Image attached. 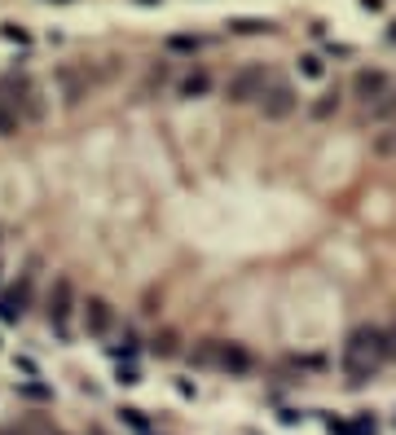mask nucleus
<instances>
[{"label":"nucleus","mask_w":396,"mask_h":435,"mask_svg":"<svg viewBox=\"0 0 396 435\" xmlns=\"http://www.w3.org/2000/svg\"><path fill=\"white\" fill-rule=\"evenodd\" d=\"M392 360V338L388 330H379V325H357L352 334H348L343 343V374L357 383L375 378V374Z\"/></svg>","instance_id":"nucleus-1"},{"label":"nucleus","mask_w":396,"mask_h":435,"mask_svg":"<svg viewBox=\"0 0 396 435\" xmlns=\"http://www.w3.org/2000/svg\"><path fill=\"white\" fill-rule=\"evenodd\" d=\"M194 365H216V369H225V374H247L251 369V356L238 343H216V338H207V343L194 347Z\"/></svg>","instance_id":"nucleus-2"},{"label":"nucleus","mask_w":396,"mask_h":435,"mask_svg":"<svg viewBox=\"0 0 396 435\" xmlns=\"http://www.w3.org/2000/svg\"><path fill=\"white\" fill-rule=\"evenodd\" d=\"M0 93L22 110V119H40L44 115V102H40V88H35L31 75H5L0 79Z\"/></svg>","instance_id":"nucleus-3"},{"label":"nucleus","mask_w":396,"mask_h":435,"mask_svg":"<svg viewBox=\"0 0 396 435\" xmlns=\"http://www.w3.org/2000/svg\"><path fill=\"white\" fill-rule=\"evenodd\" d=\"M269 84H273V79H269V70L251 62V66H243V70H238V75L229 79V88H225V93H229V102H234V106H247V102H260Z\"/></svg>","instance_id":"nucleus-4"},{"label":"nucleus","mask_w":396,"mask_h":435,"mask_svg":"<svg viewBox=\"0 0 396 435\" xmlns=\"http://www.w3.org/2000/svg\"><path fill=\"white\" fill-rule=\"evenodd\" d=\"M256 106H260V115H264V119H291V115L299 110V93H295V84L273 79Z\"/></svg>","instance_id":"nucleus-5"},{"label":"nucleus","mask_w":396,"mask_h":435,"mask_svg":"<svg viewBox=\"0 0 396 435\" xmlns=\"http://www.w3.org/2000/svg\"><path fill=\"white\" fill-rule=\"evenodd\" d=\"M70 312H75V290H70V277H57L49 290V325L57 330V338L70 334Z\"/></svg>","instance_id":"nucleus-6"},{"label":"nucleus","mask_w":396,"mask_h":435,"mask_svg":"<svg viewBox=\"0 0 396 435\" xmlns=\"http://www.w3.org/2000/svg\"><path fill=\"white\" fill-rule=\"evenodd\" d=\"M388 93H392V79L383 70H357L352 75V97H361L366 106H379Z\"/></svg>","instance_id":"nucleus-7"},{"label":"nucleus","mask_w":396,"mask_h":435,"mask_svg":"<svg viewBox=\"0 0 396 435\" xmlns=\"http://www.w3.org/2000/svg\"><path fill=\"white\" fill-rule=\"evenodd\" d=\"M111 321H115V312H111L106 299H88V304H84V330L88 334H106Z\"/></svg>","instance_id":"nucleus-8"},{"label":"nucleus","mask_w":396,"mask_h":435,"mask_svg":"<svg viewBox=\"0 0 396 435\" xmlns=\"http://www.w3.org/2000/svg\"><path fill=\"white\" fill-rule=\"evenodd\" d=\"M27 282H22V286H14V290H5V295H0V321H9V325H14V321H22V312H27Z\"/></svg>","instance_id":"nucleus-9"},{"label":"nucleus","mask_w":396,"mask_h":435,"mask_svg":"<svg viewBox=\"0 0 396 435\" xmlns=\"http://www.w3.org/2000/svg\"><path fill=\"white\" fill-rule=\"evenodd\" d=\"M18 128H22V110L9 102L5 93H0V137H14Z\"/></svg>","instance_id":"nucleus-10"},{"label":"nucleus","mask_w":396,"mask_h":435,"mask_svg":"<svg viewBox=\"0 0 396 435\" xmlns=\"http://www.w3.org/2000/svg\"><path fill=\"white\" fill-rule=\"evenodd\" d=\"M211 88V79H207V70H189V75L181 79V97H202Z\"/></svg>","instance_id":"nucleus-11"},{"label":"nucleus","mask_w":396,"mask_h":435,"mask_svg":"<svg viewBox=\"0 0 396 435\" xmlns=\"http://www.w3.org/2000/svg\"><path fill=\"white\" fill-rule=\"evenodd\" d=\"M334 110H339V88H330V93H321L317 102H313V119H330Z\"/></svg>","instance_id":"nucleus-12"},{"label":"nucleus","mask_w":396,"mask_h":435,"mask_svg":"<svg viewBox=\"0 0 396 435\" xmlns=\"http://www.w3.org/2000/svg\"><path fill=\"white\" fill-rule=\"evenodd\" d=\"M370 119H379V124H392V119H396V88L383 97L379 106H370Z\"/></svg>","instance_id":"nucleus-13"},{"label":"nucleus","mask_w":396,"mask_h":435,"mask_svg":"<svg viewBox=\"0 0 396 435\" xmlns=\"http://www.w3.org/2000/svg\"><path fill=\"white\" fill-rule=\"evenodd\" d=\"M299 70H304L308 79H321V75H326V62H321L317 53H308V57H299Z\"/></svg>","instance_id":"nucleus-14"},{"label":"nucleus","mask_w":396,"mask_h":435,"mask_svg":"<svg viewBox=\"0 0 396 435\" xmlns=\"http://www.w3.org/2000/svg\"><path fill=\"white\" fill-rule=\"evenodd\" d=\"M119 418H124L128 427H137V431H150V422L141 418V409H119Z\"/></svg>","instance_id":"nucleus-15"},{"label":"nucleus","mask_w":396,"mask_h":435,"mask_svg":"<svg viewBox=\"0 0 396 435\" xmlns=\"http://www.w3.org/2000/svg\"><path fill=\"white\" fill-rule=\"evenodd\" d=\"M0 35H5L9 44H27V40H31V35L22 31V27H14V22H5V27H0Z\"/></svg>","instance_id":"nucleus-16"},{"label":"nucleus","mask_w":396,"mask_h":435,"mask_svg":"<svg viewBox=\"0 0 396 435\" xmlns=\"http://www.w3.org/2000/svg\"><path fill=\"white\" fill-rule=\"evenodd\" d=\"M234 31H243V35H256V31H269V22H256V18H238V22H234Z\"/></svg>","instance_id":"nucleus-17"},{"label":"nucleus","mask_w":396,"mask_h":435,"mask_svg":"<svg viewBox=\"0 0 396 435\" xmlns=\"http://www.w3.org/2000/svg\"><path fill=\"white\" fill-rule=\"evenodd\" d=\"M22 396H27V400H53V392H49V387H40V383H27V387H22Z\"/></svg>","instance_id":"nucleus-18"},{"label":"nucleus","mask_w":396,"mask_h":435,"mask_svg":"<svg viewBox=\"0 0 396 435\" xmlns=\"http://www.w3.org/2000/svg\"><path fill=\"white\" fill-rule=\"evenodd\" d=\"M375 150L379 154H396V132H383V137L375 141Z\"/></svg>","instance_id":"nucleus-19"},{"label":"nucleus","mask_w":396,"mask_h":435,"mask_svg":"<svg viewBox=\"0 0 396 435\" xmlns=\"http://www.w3.org/2000/svg\"><path fill=\"white\" fill-rule=\"evenodd\" d=\"M278 418L286 422V427H295V422H299V418H304V414H299V409H282V414H278Z\"/></svg>","instance_id":"nucleus-20"},{"label":"nucleus","mask_w":396,"mask_h":435,"mask_svg":"<svg viewBox=\"0 0 396 435\" xmlns=\"http://www.w3.org/2000/svg\"><path fill=\"white\" fill-rule=\"evenodd\" d=\"M361 9H370V14H379V9H383V0H361Z\"/></svg>","instance_id":"nucleus-21"},{"label":"nucleus","mask_w":396,"mask_h":435,"mask_svg":"<svg viewBox=\"0 0 396 435\" xmlns=\"http://www.w3.org/2000/svg\"><path fill=\"white\" fill-rule=\"evenodd\" d=\"M388 338H392V356H396V330H392V334H388Z\"/></svg>","instance_id":"nucleus-22"},{"label":"nucleus","mask_w":396,"mask_h":435,"mask_svg":"<svg viewBox=\"0 0 396 435\" xmlns=\"http://www.w3.org/2000/svg\"><path fill=\"white\" fill-rule=\"evenodd\" d=\"M137 5H159V0H137Z\"/></svg>","instance_id":"nucleus-23"},{"label":"nucleus","mask_w":396,"mask_h":435,"mask_svg":"<svg viewBox=\"0 0 396 435\" xmlns=\"http://www.w3.org/2000/svg\"><path fill=\"white\" fill-rule=\"evenodd\" d=\"M388 35H392V40H396V22H392V31H388Z\"/></svg>","instance_id":"nucleus-24"},{"label":"nucleus","mask_w":396,"mask_h":435,"mask_svg":"<svg viewBox=\"0 0 396 435\" xmlns=\"http://www.w3.org/2000/svg\"><path fill=\"white\" fill-rule=\"evenodd\" d=\"M57 5H66V0H57Z\"/></svg>","instance_id":"nucleus-25"}]
</instances>
